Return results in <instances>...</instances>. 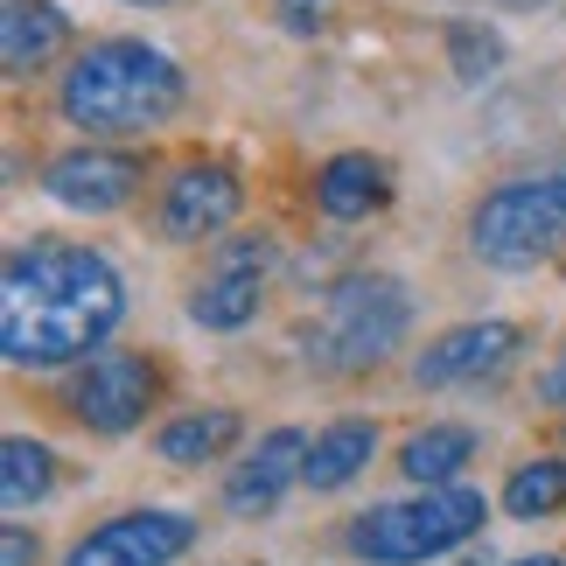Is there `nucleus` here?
I'll return each instance as SVG.
<instances>
[{"label":"nucleus","mask_w":566,"mask_h":566,"mask_svg":"<svg viewBox=\"0 0 566 566\" xmlns=\"http://www.w3.org/2000/svg\"><path fill=\"white\" fill-rule=\"evenodd\" d=\"M126 322V280L98 245L35 238L0 266V350L14 371L92 364Z\"/></svg>","instance_id":"1"},{"label":"nucleus","mask_w":566,"mask_h":566,"mask_svg":"<svg viewBox=\"0 0 566 566\" xmlns=\"http://www.w3.org/2000/svg\"><path fill=\"white\" fill-rule=\"evenodd\" d=\"M189 98V77L182 63L155 50L140 35H105V42H84L71 56V71L56 77V119L77 126L84 140H134V134H155L182 113Z\"/></svg>","instance_id":"2"},{"label":"nucleus","mask_w":566,"mask_h":566,"mask_svg":"<svg viewBox=\"0 0 566 566\" xmlns=\"http://www.w3.org/2000/svg\"><path fill=\"white\" fill-rule=\"evenodd\" d=\"M412 336V287L399 273H343L322 287V322L308 336V364L329 378H357Z\"/></svg>","instance_id":"3"},{"label":"nucleus","mask_w":566,"mask_h":566,"mask_svg":"<svg viewBox=\"0 0 566 566\" xmlns=\"http://www.w3.org/2000/svg\"><path fill=\"white\" fill-rule=\"evenodd\" d=\"M490 517V496L454 483V490H420V496H399V504H371L350 517L343 546L364 566H427V559H448L462 553Z\"/></svg>","instance_id":"4"},{"label":"nucleus","mask_w":566,"mask_h":566,"mask_svg":"<svg viewBox=\"0 0 566 566\" xmlns=\"http://www.w3.org/2000/svg\"><path fill=\"white\" fill-rule=\"evenodd\" d=\"M469 252L496 273H532L566 252V168L496 182L469 210Z\"/></svg>","instance_id":"5"},{"label":"nucleus","mask_w":566,"mask_h":566,"mask_svg":"<svg viewBox=\"0 0 566 566\" xmlns=\"http://www.w3.org/2000/svg\"><path fill=\"white\" fill-rule=\"evenodd\" d=\"M140 182H147V161L126 155V147H105V140L63 147L42 168V196L71 217H119L140 196Z\"/></svg>","instance_id":"6"},{"label":"nucleus","mask_w":566,"mask_h":566,"mask_svg":"<svg viewBox=\"0 0 566 566\" xmlns=\"http://www.w3.org/2000/svg\"><path fill=\"white\" fill-rule=\"evenodd\" d=\"M155 399H161V371H155V357H140V350H98L92 364H77V378H71L77 427L105 433V441H113V433H134Z\"/></svg>","instance_id":"7"},{"label":"nucleus","mask_w":566,"mask_h":566,"mask_svg":"<svg viewBox=\"0 0 566 566\" xmlns=\"http://www.w3.org/2000/svg\"><path fill=\"white\" fill-rule=\"evenodd\" d=\"M189 546H196V517L147 504V511H119L105 525H92L63 553V566H176Z\"/></svg>","instance_id":"8"},{"label":"nucleus","mask_w":566,"mask_h":566,"mask_svg":"<svg viewBox=\"0 0 566 566\" xmlns=\"http://www.w3.org/2000/svg\"><path fill=\"white\" fill-rule=\"evenodd\" d=\"M238 210H245V176L231 161H182L176 176L161 182V210L155 224L168 245H203V238L231 231Z\"/></svg>","instance_id":"9"},{"label":"nucleus","mask_w":566,"mask_h":566,"mask_svg":"<svg viewBox=\"0 0 566 566\" xmlns=\"http://www.w3.org/2000/svg\"><path fill=\"white\" fill-rule=\"evenodd\" d=\"M517 350H525V329L504 315H490V322H454V329H441L427 343L420 357H412V385L420 391H448V385H490V378H504Z\"/></svg>","instance_id":"10"},{"label":"nucleus","mask_w":566,"mask_h":566,"mask_svg":"<svg viewBox=\"0 0 566 566\" xmlns=\"http://www.w3.org/2000/svg\"><path fill=\"white\" fill-rule=\"evenodd\" d=\"M308 433L301 427H273L266 441H259L245 462L231 469V483H224V511L231 517H273L280 511V496H287L301 475H308Z\"/></svg>","instance_id":"11"},{"label":"nucleus","mask_w":566,"mask_h":566,"mask_svg":"<svg viewBox=\"0 0 566 566\" xmlns=\"http://www.w3.org/2000/svg\"><path fill=\"white\" fill-rule=\"evenodd\" d=\"M63 50H71V14H63L56 0H8V8H0V71L14 84L50 71Z\"/></svg>","instance_id":"12"},{"label":"nucleus","mask_w":566,"mask_h":566,"mask_svg":"<svg viewBox=\"0 0 566 566\" xmlns=\"http://www.w3.org/2000/svg\"><path fill=\"white\" fill-rule=\"evenodd\" d=\"M391 203V168L378 155H364V147H350V155H329L315 168V210L329 217V224H364L371 210Z\"/></svg>","instance_id":"13"},{"label":"nucleus","mask_w":566,"mask_h":566,"mask_svg":"<svg viewBox=\"0 0 566 566\" xmlns=\"http://www.w3.org/2000/svg\"><path fill=\"white\" fill-rule=\"evenodd\" d=\"M378 462V420H329L315 433V448H308V475H301V483H308L315 496H336V490H350L364 469Z\"/></svg>","instance_id":"14"},{"label":"nucleus","mask_w":566,"mask_h":566,"mask_svg":"<svg viewBox=\"0 0 566 566\" xmlns=\"http://www.w3.org/2000/svg\"><path fill=\"white\" fill-rule=\"evenodd\" d=\"M469 462H475V427L462 420H433L399 441V475L412 490H454Z\"/></svg>","instance_id":"15"},{"label":"nucleus","mask_w":566,"mask_h":566,"mask_svg":"<svg viewBox=\"0 0 566 566\" xmlns=\"http://www.w3.org/2000/svg\"><path fill=\"white\" fill-rule=\"evenodd\" d=\"M245 441V412L231 406H203V412H182L155 433V454L168 469H203V462H224V454Z\"/></svg>","instance_id":"16"},{"label":"nucleus","mask_w":566,"mask_h":566,"mask_svg":"<svg viewBox=\"0 0 566 566\" xmlns=\"http://www.w3.org/2000/svg\"><path fill=\"white\" fill-rule=\"evenodd\" d=\"M259 308H266V273H203L189 287V322L196 329H217V336L252 329Z\"/></svg>","instance_id":"17"},{"label":"nucleus","mask_w":566,"mask_h":566,"mask_svg":"<svg viewBox=\"0 0 566 566\" xmlns=\"http://www.w3.org/2000/svg\"><path fill=\"white\" fill-rule=\"evenodd\" d=\"M50 490H56V454H50V441L8 433V441H0V504H8V511H29Z\"/></svg>","instance_id":"18"},{"label":"nucleus","mask_w":566,"mask_h":566,"mask_svg":"<svg viewBox=\"0 0 566 566\" xmlns=\"http://www.w3.org/2000/svg\"><path fill=\"white\" fill-rule=\"evenodd\" d=\"M553 511H566V454H532L504 483V517L538 525V517H553Z\"/></svg>","instance_id":"19"},{"label":"nucleus","mask_w":566,"mask_h":566,"mask_svg":"<svg viewBox=\"0 0 566 566\" xmlns=\"http://www.w3.org/2000/svg\"><path fill=\"white\" fill-rule=\"evenodd\" d=\"M441 42H448L454 84H469V92H475V84H490V77L511 63V42H504V29H496V21H448Z\"/></svg>","instance_id":"20"},{"label":"nucleus","mask_w":566,"mask_h":566,"mask_svg":"<svg viewBox=\"0 0 566 566\" xmlns=\"http://www.w3.org/2000/svg\"><path fill=\"white\" fill-rule=\"evenodd\" d=\"M273 231H231V238H217V252H210V273H273Z\"/></svg>","instance_id":"21"},{"label":"nucleus","mask_w":566,"mask_h":566,"mask_svg":"<svg viewBox=\"0 0 566 566\" xmlns=\"http://www.w3.org/2000/svg\"><path fill=\"white\" fill-rule=\"evenodd\" d=\"M329 8H336V0H273V21L287 35H322V29H329Z\"/></svg>","instance_id":"22"},{"label":"nucleus","mask_w":566,"mask_h":566,"mask_svg":"<svg viewBox=\"0 0 566 566\" xmlns=\"http://www.w3.org/2000/svg\"><path fill=\"white\" fill-rule=\"evenodd\" d=\"M0 566H42V538L29 532V525H0Z\"/></svg>","instance_id":"23"},{"label":"nucleus","mask_w":566,"mask_h":566,"mask_svg":"<svg viewBox=\"0 0 566 566\" xmlns=\"http://www.w3.org/2000/svg\"><path fill=\"white\" fill-rule=\"evenodd\" d=\"M532 391H538V406L566 412V350H559V357L546 364V371H538V385H532Z\"/></svg>","instance_id":"24"},{"label":"nucleus","mask_w":566,"mask_h":566,"mask_svg":"<svg viewBox=\"0 0 566 566\" xmlns=\"http://www.w3.org/2000/svg\"><path fill=\"white\" fill-rule=\"evenodd\" d=\"M511 566H566L559 553H538V559H511Z\"/></svg>","instance_id":"25"},{"label":"nucleus","mask_w":566,"mask_h":566,"mask_svg":"<svg viewBox=\"0 0 566 566\" xmlns=\"http://www.w3.org/2000/svg\"><path fill=\"white\" fill-rule=\"evenodd\" d=\"M126 8H168V0H126Z\"/></svg>","instance_id":"26"},{"label":"nucleus","mask_w":566,"mask_h":566,"mask_svg":"<svg viewBox=\"0 0 566 566\" xmlns=\"http://www.w3.org/2000/svg\"><path fill=\"white\" fill-rule=\"evenodd\" d=\"M504 8H532V0H504Z\"/></svg>","instance_id":"27"}]
</instances>
